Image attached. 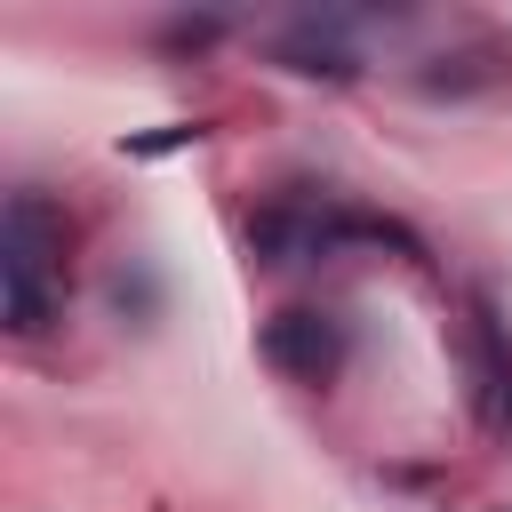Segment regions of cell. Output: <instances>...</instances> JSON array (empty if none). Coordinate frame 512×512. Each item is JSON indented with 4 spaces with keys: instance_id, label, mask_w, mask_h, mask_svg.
Masks as SVG:
<instances>
[{
    "instance_id": "5b68a950",
    "label": "cell",
    "mask_w": 512,
    "mask_h": 512,
    "mask_svg": "<svg viewBox=\"0 0 512 512\" xmlns=\"http://www.w3.org/2000/svg\"><path fill=\"white\" fill-rule=\"evenodd\" d=\"M112 304H120V312H160V288H152V272H136V280L120 272V280H112Z\"/></svg>"
},
{
    "instance_id": "7a4b0ae2",
    "label": "cell",
    "mask_w": 512,
    "mask_h": 512,
    "mask_svg": "<svg viewBox=\"0 0 512 512\" xmlns=\"http://www.w3.org/2000/svg\"><path fill=\"white\" fill-rule=\"evenodd\" d=\"M256 344H264V360H272L288 384H336L344 360H352V328H344V312H328V304H288V312H272Z\"/></svg>"
},
{
    "instance_id": "277c9868",
    "label": "cell",
    "mask_w": 512,
    "mask_h": 512,
    "mask_svg": "<svg viewBox=\"0 0 512 512\" xmlns=\"http://www.w3.org/2000/svg\"><path fill=\"white\" fill-rule=\"evenodd\" d=\"M464 360H472V400L496 432H512V328L496 320L488 296H472V320H464Z\"/></svg>"
},
{
    "instance_id": "6da1fadb",
    "label": "cell",
    "mask_w": 512,
    "mask_h": 512,
    "mask_svg": "<svg viewBox=\"0 0 512 512\" xmlns=\"http://www.w3.org/2000/svg\"><path fill=\"white\" fill-rule=\"evenodd\" d=\"M64 240H72L64 208L48 192L16 184L0 208V312L16 336H40L64 312Z\"/></svg>"
},
{
    "instance_id": "3957f363",
    "label": "cell",
    "mask_w": 512,
    "mask_h": 512,
    "mask_svg": "<svg viewBox=\"0 0 512 512\" xmlns=\"http://www.w3.org/2000/svg\"><path fill=\"white\" fill-rule=\"evenodd\" d=\"M360 32L368 16H296L272 32V64L296 72V80H360Z\"/></svg>"
}]
</instances>
